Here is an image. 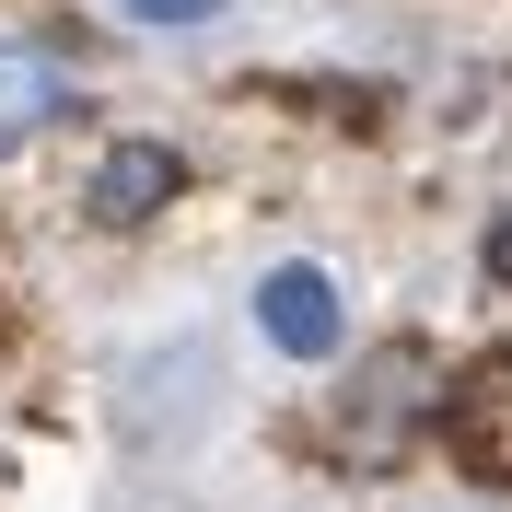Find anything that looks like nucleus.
I'll return each mask as SVG.
<instances>
[{
	"label": "nucleus",
	"mask_w": 512,
	"mask_h": 512,
	"mask_svg": "<svg viewBox=\"0 0 512 512\" xmlns=\"http://www.w3.org/2000/svg\"><path fill=\"white\" fill-rule=\"evenodd\" d=\"M256 326H268L291 361H326V350H338V280H326V268H268Z\"/></svg>",
	"instance_id": "f257e3e1"
},
{
	"label": "nucleus",
	"mask_w": 512,
	"mask_h": 512,
	"mask_svg": "<svg viewBox=\"0 0 512 512\" xmlns=\"http://www.w3.org/2000/svg\"><path fill=\"white\" fill-rule=\"evenodd\" d=\"M175 175H187V163L163 152V140H117V152L94 163V210L105 222H152L163 198H175Z\"/></svg>",
	"instance_id": "f03ea898"
},
{
	"label": "nucleus",
	"mask_w": 512,
	"mask_h": 512,
	"mask_svg": "<svg viewBox=\"0 0 512 512\" xmlns=\"http://www.w3.org/2000/svg\"><path fill=\"white\" fill-rule=\"evenodd\" d=\"M59 105H70V82H59L47 47H0V152H12L24 128H47Z\"/></svg>",
	"instance_id": "7ed1b4c3"
},
{
	"label": "nucleus",
	"mask_w": 512,
	"mask_h": 512,
	"mask_svg": "<svg viewBox=\"0 0 512 512\" xmlns=\"http://www.w3.org/2000/svg\"><path fill=\"white\" fill-rule=\"evenodd\" d=\"M140 24H198V12H222V0H128Z\"/></svg>",
	"instance_id": "20e7f679"
},
{
	"label": "nucleus",
	"mask_w": 512,
	"mask_h": 512,
	"mask_svg": "<svg viewBox=\"0 0 512 512\" xmlns=\"http://www.w3.org/2000/svg\"><path fill=\"white\" fill-rule=\"evenodd\" d=\"M489 280L512 291V210H501V222H489Z\"/></svg>",
	"instance_id": "39448f33"
}]
</instances>
